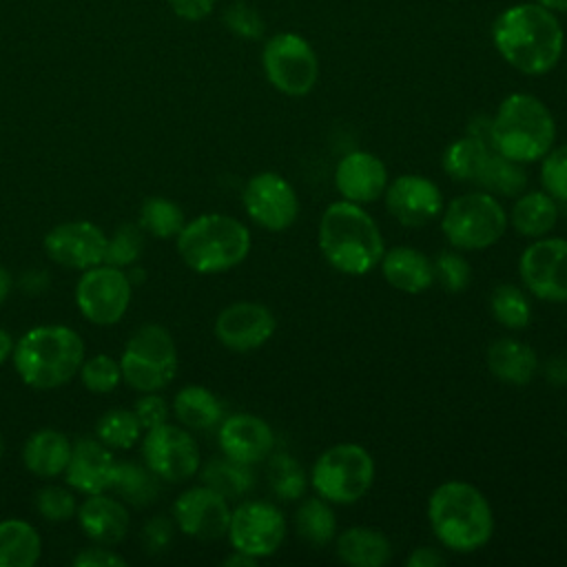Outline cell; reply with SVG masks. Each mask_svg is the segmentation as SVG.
I'll return each instance as SVG.
<instances>
[{
  "label": "cell",
  "instance_id": "d6986e66",
  "mask_svg": "<svg viewBox=\"0 0 567 567\" xmlns=\"http://www.w3.org/2000/svg\"><path fill=\"white\" fill-rule=\"evenodd\" d=\"M106 235L93 221H64L44 237L47 257L64 268L86 270L104 261Z\"/></svg>",
  "mask_w": 567,
  "mask_h": 567
},
{
  "label": "cell",
  "instance_id": "6da1fadb",
  "mask_svg": "<svg viewBox=\"0 0 567 567\" xmlns=\"http://www.w3.org/2000/svg\"><path fill=\"white\" fill-rule=\"evenodd\" d=\"M492 40L507 64L527 75H543L558 64L565 35L547 7L523 2L494 20Z\"/></svg>",
  "mask_w": 567,
  "mask_h": 567
},
{
  "label": "cell",
  "instance_id": "8d00e7d4",
  "mask_svg": "<svg viewBox=\"0 0 567 567\" xmlns=\"http://www.w3.org/2000/svg\"><path fill=\"white\" fill-rule=\"evenodd\" d=\"M95 434L111 450H128L140 441L142 425L133 410L113 408L97 419Z\"/></svg>",
  "mask_w": 567,
  "mask_h": 567
},
{
  "label": "cell",
  "instance_id": "f6af8a7d",
  "mask_svg": "<svg viewBox=\"0 0 567 567\" xmlns=\"http://www.w3.org/2000/svg\"><path fill=\"white\" fill-rule=\"evenodd\" d=\"M224 24L228 27V31H233L239 38H248V40H257L264 35V20L257 13L255 7H250L248 2H233L226 11H224Z\"/></svg>",
  "mask_w": 567,
  "mask_h": 567
},
{
  "label": "cell",
  "instance_id": "f546056e",
  "mask_svg": "<svg viewBox=\"0 0 567 567\" xmlns=\"http://www.w3.org/2000/svg\"><path fill=\"white\" fill-rule=\"evenodd\" d=\"M42 554L35 527L20 518L0 520V567H31Z\"/></svg>",
  "mask_w": 567,
  "mask_h": 567
},
{
  "label": "cell",
  "instance_id": "11a10c76",
  "mask_svg": "<svg viewBox=\"0 0 567 567\" xmlns=\"http://www.w3.org/2000/svg\"><path fill=\"white\" fill-rule=\"evenodd\" d=\"M11 275H9V270L7 268H2L0 266V306L7 301V297H9V292H11Z\"/></svg>",
  "mask_w": 567,
  "mask_h": 567
},
{
  "label": "cell",
  "instance_id": "74e56055",
  "mask_svg": "<svg viewBox=\"0 0 567 567\" xmlns=\"http://www.w3.org/2000/svg\"><path fill=\"white\" fill-rule=\"evenodd\" d=\"M489 310H492L494 319L509 330H520L532 319V303H529L527 295L518 286H512V284H498L492 290Z\"/></svg>",
  "mask_w": 567,
  "mask_h": 567
},
{
  "label": "cell",
  "instance_id": "7dc6e473",
  "mask_svg": "<svg viewBox=\"0 0 567 567\" xmlns=\"http://www.w3.org/2000/svg\"><path fill=\"white\" fill-rule=\"evenodd\" d=\"M142 543L146 545L148 551H164L173 538V525L168 523V518L164 516H155L151 518L144 529H142Z\"/></svg>",
  "mask_w": 567,
  "mask_h": 567
},
{
  "label": "cell",
  "instance_id": "3957f363",
  "mask_svg": "<svg viewBox=\"0 0 567 567\" xmlns=\"http://www.w3.org/2000/svg\"><path fill=\"white\" fill-rule=\"evenodd\" d=\"M427 523L436 540L458 554L481 549L494 534L492 505L467 481H445L434 487L427 498Z\"/></svg>",
  "mask_w": 567,
  "mask_h": 567
},
{
  "label": "cell",
  "instance_id": "1f68e13d",
  "mask_svg": "<svg viewBox=\"0 0 567 567\" xmlns=\"http://www.w3.org/2000/svg\"><path fill=\"white\" fill-rule=\"evenodd\" d=\"M109 489H113L122 503L146 507L159 494V476H155L146 465L142 467L131 461L115 463Z\"/></svg>",
  "mask_w": 567,
  "mask_h": 567
},
{
  "label": "cell",
  "instance_id": "8992f818",
  "mask_svg": "<svg viewBox=\"0 0 567 567\" xmlns=\"http://www.w3.org/2000/svg\"><path fill=\"white\" fill-rule=\"evenodd\" d=\"M250 244L246 224L224 213H204L186 221L177 235L182 261L199 275L233 270L248 257Z\"/></svg>",
  "mask_w": 567,
  "mask_h": 567
},
{
  "label": "cell",
  "instance_id": "e0dca14e",
  "mask_svg": "<svg viewBox=\"0 0 567 567\" xmlns=\"http://www.w3.org/2000/svg\"><path fill=\"white\" fill-rule=\"evenodd\" d=\"M230 512L228 498L204 483L182 492L173 503V518L179 532L197 540H217L226 536Z\"/></svg>",
  "mask_w": 567,
  "mask_h": 567
},
{
  "label": "cell",
  "instance_id": "4dcf8cb0",
  "mask_svg": "<svg viewBox=\"0 0 567 567\" xmlns=\"http://www.w3.org/2000/svg\"><path fill=\"white\" fill-rule=\"evenodd\" d=\"M492 146L487 140L476 135H463L454 140L443 153V171L456 182H472L476 184Z\"/></svg>",
  "mask_w": 567,
  "mask_h": 567
},
{
  "label": "cell",
  "instance_id": "f907efd6",
  "mask_svg": "<svg viewBox=\"0 0 567 567\" xmlns=\"http://www.w3.org/2000/svg\"><path fill=\"white\" fill-rule=\"evenodd\" d=\"M445 563V556L434 547H416L410 551L405 565L408 567H439Z\"/></svg>",
  "mask_w": 567,
  "mask_h": 567
},
{
  "label": "cell",
  "instance_id": "83f0119b",
  "mask_svg": "<svg viewBox=\"0 0 567 567\" xmlns=\"http://www.w3.org/2000/svg\"><path fill=\"white\" fill-rule=\"evenodd\" d=\"M514 230L523 237H545L558 224V202L545 190L520 193L507 217Z\"/></svg>",
  "mask_w": 567,
  "mask_h": 567
},
{
  "label": "cell",
  "instance_id": "7bdbcfd3",
  "mask_svg": "<svg viewBox=\"0 0 567 567\" xmlns=\"http://www.w3.org/2000/svg\"><path fill=\"white\" fill-rule=\"evenodd\" d=\"M270 485L279 498H299L306 489V474L288 456H275L270 465Z\"/></svg>",
  "mask_w": 567,
  "mask_h": 567
},
{
  "label": "cell",
  "instance_id": "836d02e7",
  "mask_svg": "<svg viewBox=\"0 0 567 567\" xmlns=\"http://www.w3.org/2000/svg\"><path fill=\"white\" fill-rule=\"evenodd\" d=\"M476 184L492 193V195H503V197H518L525 186H527V173L523 168V164L503 157L501 153H496L492 148Z\"/></svg>",
  "mask_w": 567,
  "mask_h": 567
},
{
  "label": "cell",
  "instance_id": "44dd1931",
  "mask_svg": "<svg viewBox=\"0 0 567 567\" xmlns=\"http://www.w3.org/2000/svg\"><path fill=\"white\" fill-rule=\"evenodd\" d=\"M334 186L339 195L354 204H372L383 197L388 186V168L381 157L370 151L346 153L334 168Z\"/></svg>",
  "mask_w": 567,
  "mask_h": 567
},
{
  "label": "cell",
  "instance_id": "5bb4252c",
  "mask_svg": "<svg viewBox=\"0 0 567 567\" xmlns=\"http://www.w3.org/2000/svg\"><path fill=\"white\" fill-rule=\"evenodd\" d=\"M246 215L264 230L281 233L290 228L299 215V197L295 186L275 171L255 173L241 193Z\"/></svg>",
  "mask_w": 567,
  "mask_h": 567
},
{
  "label": "cell",
  "instance_id": "d4e9b609",
  "mask_svg": "<svg viewBox=\"0 0 567 567\" xmlns=\"http://www.w3.org/2000/svg\"><path fill=\"white\" fill-rule=\"evenodd\" d=\"M487 368L489 372L509 385H525L538 372L536 350L514 337H501L487 348Z\"/></svg>",
  "mask_w": 567,
  "mask_h": 567
},
{
  "label": "cell",
  "instance_id": "f1b7e54d",
  "mask_svg": "<svg viewBox=\"0 0 567 567\" xmlns=\"http://www.w3.org/2000/svg\"><path fill=\"white\" fill-rule=\"evenodd\" d=\"M173 414L186 430H210L221 423V401L204 385H184L173 399Z\"/></svg>",
  "mask_w": 567,
  "mask_h": 567
},
{
  "label": "cell",
  "instance_id": "ffe728a7",
  "mask_svg": "<svg viewBox=\"0 0 567 567\" xmlns=\"http://www.w3.org/2000/svg\"><path fill=\"white\" fill-rule=\"evenodd\" d=\"M217 441L221 454L246 465H255L270 456L275 447V432L268 421L257 414H233L219 423Z\"/></svg>",
  "mask_w": 567,
  "mask_h": 567
},
{
  "label": "cell",
  "instance_id": "60d3db41",
  "mask_svg": "<svg viewBox=\"0 0 567 567\" xmlns=\"http://www.w3.org/2000/svg\"><path fill=\"white\" fill-rule=\"evenodd\" d=\"M540 159L543 190L556 202H567V144L551 146Z\"/></svg>",
  "mask_w": 567,
  "mask_h": 567
},
{
  "label": "cell",
  "instance_id": "30bf717a",
  "mask_svg": "<svg viewBox=\"0 0 567 567\" xmlns=\"http://www.w3.org/2000/svg\"><path fill=\"white\" fill-rule=\"evenodd\" d=\"M261 62L268 82L284 95L303 97L317 84V53L310 42L297 33L272 35L264 47Z\"/></svg>",
  "mask_w": 567,
  "mask_h": 567
},
{
  "label": "cell",
  "instance_id": "bcb514c9",
  "mask_svg": "<svg viewBox=\"0 0 567 567\" xmlns=\"http://www.w3.org/2000/svg\"><path fill=\"white\" fill-rule=\"evenodd\" d=\"M133 412H135L142 430H151L155 425L166 423L168 403L157 392H142V396L133 405Z\"/></svg>",
  "mask_w": 567,
  "mask_h": 567
},
{
  "label": "cell",
  "instance_id": "4fadbf2b",
  "mask_svg": "<svg viewBox=\"0 0 567 567\" xmlns=\"http://www.w3.org/2000/svg\"><path fill=\"white\" fill-rule=\"evenodd\" d=\"M286 516L268 501H244L230 512L228 540L233 549L252 558L272 556L286 538Z\"/></svg>",
  "mask_w": 567,
  "mask_h": 567
},
{
  "label": "cell",
  "instance_id": "9f6ffc18",
  "mask_svg": "<svg viewBox=\"0 0 567 567\" xmlns=\"http://www.w3.org/2000/svg\"><path fill=\"white\" fill-rule=\"evenodd\" d=\"M538 4L547 7V9H558V11H567V0H536Z\"/></svg>",
  "mask_w": 567,
  "mask_h": 567
},
{
  "label": "cell",
  "instance_id": "52a82bcc",
  "mask_svg": "<svg viewBox=\"0 0 567 567\" xmlns=\"http://www.w3.org/2000/svg\"><path fill=\"white\" fill-rule=\"evenodd\" d=\"M374 481V458L359 443H337L323 450L310 470V485L328 503L352 505Z\"/></svg>",
  "mask_w": 567,
  "mask_h": 567
},
{
  "label": "cell",
  "instance_id": "816d5d0a",
  "mask_svg": "<svg viewBox=\"0 0 567 567\" xmlns=\"http://www.w3.org/2000/svg\"><path fill=\"white\" fill-rule=\"evenodd\" d=\"M22 288L27 290V292H31V295H38L40 290H44L47 288V275L44 272H27L24 275V279H22Z\"/></svg>",
  "mask_w": 567,
  "mask_h": 567
},
{
  "label": "cell",
  "instance_id": "6f0895ef",
  "mask_svg": "<svg viewBox=\"0 0 567 567\" xmlns=\"http://www.w3.org/2000/svg\"><path fill=\"white\" fill-rule=\"evenodd\" d=\"M0 456H2V436H0Z\"/></svg>",
  "mask_w": 567,
  "mask_h": 567
},
{
  "label": "cell",
  "instance_id": "7402d4cb",
  "mask_svg": "<svg viewBox=\"0 0 567 567\" xmlns=\"http://www.w3.org/2000/svg\"><path fill=\"white\" fill-rule=\"evenodd\" d=\"M115 458L111 447L97 439H80L71 445V456L64 467L66 483L82 494H100L109 489Z\"/></svg>",
  "mask_w": 567,
  "mask_h": 567
},
{
  "label": "cell",
  "instance_id": "5b68a950",
  "mask_svg": "<svg viewBox=\"0 0 567 567\" xmlns=\"http://www.w3.org/2000/svg\"><path fill=\"white\" fill-rule=\"evenodd\" d=\"M554 142V115L545 102L529 93L507 95L489 120V146L518 164L540 159Z\"/></svg>",
  "mask_w": 567,
  "mask_h": 567
},
{
  "label": "cell",
  "instance_id": "484cf974",
  "mask_svg": "<svg viewBox=\"0 0 567 567\" xmlns=\"http://www.w3.org/2000/svg\"><path fill=\"white\" fill-rule=\"evenodd\" d=\"M334 551L350 567H381L392 558V543L377 527L354 525L337 536Z\"/></svg>",
  "mask_w": 567,
  "mask_h": 567
},
{
  "label": "cell",
  "instance_id": "4316f807",
  "mask_svg": "<svg viewBox=\"0 0 567 567\" xmlns=\"http://www.w3.org/2000/svg\"><path fill=\"white\" fill-rule=\"evenodd\" d=\"M69 456H71V441L66 439V434L53 427H42L33 432L24 441V450H22L24 467L40 478H53L58 474H64Z\"/></svg>",
  "mask_w": 567,
  "mask_h": 567
},
{
  "label": "cell",
  "instance_id": "e575fe53",
  "mask_svg": "<svg viewBox=\"0 0 567 567\" xmlns=\"http://www.w3.org/2000/svg\"><path fill=\"white\" fill-rule=\"evenodd\" d=\"M297 534L310 545H326L334 538L337 518L328 501L321 496L306 498L295 514Z\"/></svg>",
  "mask_w": 567,
  "mask_h": 567
},
{
  "label": "cell",
  "instance_id": "681fc988",
  "mask_svg": "<svg viewBox=\"0 0 567 567\" xmlns=\"http://www.w3.org/2000/svg\"><path fill=\"white\" fill-rule=\"evenodd\" d=\"M168 7L184 20H202L213 11L215 0H168Z\"/></svg>",
  "mask_w": 567,
  "mask_h": 567
},
{
  "label": "cell",
  "instance_id": "8fae6325",
  "mask_svg": "<svg viewBox=\"0 0 567 567\" xmlns=\"http://www.w3.org/2000/svg\"><path fill=\"white\" fill-rule=\"evenodd\" d=\"M133 284L117 266L97 264L82 270L75 286V303L84 319L95 326H113L128 310Z\"/></svg>",
  "mask_w": 567,
  "mask_h": 567
},
{
  "label": "cell",
  "instance_id": "ab89813d",
  "mask_svg": "<svg viewBox=\"0 0 567 567\" xmlns=\"http://www.w3.org/2000/svg\"><path fill=\"white\" fill-rule=\"evenodd\" d=\"M78 374H80L84 388L93 394H109L122 381L120 361H115L109 354H93V357L84 359Z\"/></svg>",
  "mask_w": 567,
  "mask_h": 567
},
{
  "label": "cell",
  "instance_id": "9a60e30c",
  "mask_svg": "<svg viewBox=\"0 0 567 567\" xmlns=\"http://www.w3.org/2000/svg\"><path fill=\"white\" fill-rule=\"evenodd\" d=\"M518 275L536 299L567 301V239H534L518 259Z\"/></svg>",
  "mask_w": 567,
  "mask_h": 567
},
{
  "label": "cell",
  "instance_id": "ba28073f",
  "mask_svg": "<svg viewBox=\"0 0 567 567\" xmlns=\"http://www.w3.org/2000/svg\"><path fill=\"white\" fill-rule=\"evenodd\" d=\"M441 230L452 248L483 250L505 235L507 213L487 190L465 193L443 206Z\"/></svg>",
  "mask_w": 567,
  "mask_h": 567
},
{
  "label": "cell",
  "instance_id": "ac0fdd59",
  "mask_svg": "<svg viewBox=\"0 0 567 567\" xmlns=\"http://www.w3.org/2000/svg\"><path fill=\"white\" fill-rule=\"evenodd\" d=\"M277 319L268 306L257 301L228 303L215 319L217 341L235 352H250L270 341Z\"/></svg>",
  "mask_w": 567,
  "mask_h": 567
},
{
  "label": "cell",
  "instance_id": "7a4b0ae2",
  "mask_svg": "<svg viewBox=\"0 0 567 567\" xmlns=\"http://www.w3.org/2000/svg\"><path fill=\"white\" fill-rule=\"evenodd\" d=\"M323 259L339 272L361 277L381 264L383 235L361 204L339 199L326 206L317 228Z\"/></svg>",
  "mask_w": 567,
  "mask_h": 567
},
{
  "label": "cell",
  "instance_id": "cb8c5ba5",
  "mask_svg": "<svg viewBox=\"0 0 567 567\" xmlns=\"http://www.w3.org/2000/svg\"><path fill=\"white\" fill-rule=\"evenodd\" d=\"M385 281L408 295H419L434 284V264L414 246H394L381 257Z\"/></svg>",
  "mask_w": 567,
  "mask_h": 567
},
{
  "label": "cell",
  "instance_id": "7c38bea8",
  "mask_svg": "<svg viewBox=\"0 0 567 567\" xmlns=\"http://www.w3.org/2000/svg\"><path fill=\"white\" fill-rule=\"evenodd\" d=\"M144 465L168 483H182L199 472V447L184 425L162 423L146 430L142 441Z\"/></svg>",
  "mask_w": 567,
  "mask_h": 567
},
{
  "label": "cell",
  "instance_id": "2e32d148",
  "mask_svg": "<svg viewBox=\"0 0 567 567\" xmlns=\"http://www.w3.org/2000/svg\"><path fill=\"white\" fill-rule=\"evenodd\" d=\"M383 202L390 217L408 228L425 226L443 213L441 188L430 177L416 173H403L388 182Z\"/></svg>",
  "mask_w": 567,
  "mask_h": 567
},
{
  "label": "cell",
  "instance_id": "f5cc1de1",
  "mask_svg": "<svg viewBox=\"0 0 567 567\" xmlns=\"http://www.w3.org/2000/svg\"><path fill=\"white\" fill-rule=\"evenodd\" d=\"M13 346H16V343H13L11 334L0 328V363H4V361L13 354Z\"/></svg>",
  "mask_w": 567,
  "mask_h": 567
},
{
  "label": "cell",
  "instance_id": "603a6c76",
  "mask_svg": "<svg viewBox=\"0 0 567 567\" xmlns=\"http://www.w3.org/2000/svg\"><path fill=\"white\" fill-rule=\"evenodd\" d=\"M78 523L82 532L97 545H117L128 532V512L120 498L86 494L78 507Z\"/></svg>",
  "mask_w": 567,
  "mask_h": 567
},
{
  "label": "cell",
  "instance_id": "9c48e42d",
  "mask_svg": "<svg viewBox=\"0 0 567 567\" xmlns=\"http://www.w3.org/2000/svg\"><path fill=\"white\" fill-rule=\"evenodd\" d=\"M122 379L137 392L166 388L177 372V346L159 323L137 328L120 357Z\"/></svg>",
  "mask_w": 567,
  "mask_h": 567
},
{
  "label": "cell",
  "instance_id": "f35d334b",
  "mask_svg": "<svg viewBox=\"0 0 567 567\" xmlns=\"http://www.w3.org/2000/svg\"><path fill=\"white\" fill-rule=\"evenodd\" d=\"M144 252V230L140 224H122L111 237H106L104 261L109 266H133Z\"/></svg>",
  "mask_w": 567,
  "mask_h": 567
},
{
  "label": "cell",
  "instance_id": "ee69618b",
  "mask_svg": "<svg viewBox=\"0 0 567 567\" xmlns=\"http://www.w3.org/2000/svg\"><path fill=\"white\" fill-rule=\"evenodd\" d=\"M35 507L40 512L42 518L53 520V523H62L69 520L71 516H75L78 512V503L75 496L66 489V487H58V485H47L35 494Z\"/></svg>",
  "mask_w": 567,
  "mask_h": 567
},
{
  "label": "cell",
  "instance_id": "c3c4849f",
  "mask_svg": "<svg viewBox=\"0 0 567 567\" xmlns=\"http://www.w3.org/2000/svg\"><path fill=\"white\" fill-rule=\"evenodd\" d=\"M73 565L75 567H124L126 560L117 556L113 549H106V545H95V547L82 549L73 558Z\"/></svg>",
  "mask_w": 567,
  "mask_h": 567
},
{
  "label": "cell",
  "instance_id": "d6a6232c",
  "mask_svg": "<svg viewBox=\"0 0 567 567\" xmlns=\"http://www.w3.org/2000/svg\"><path fill=\"white\" fill-rule=\"evenodd\" d=\"M202 483L213 487L215 492H219L226 498H237L252 489L255 474H252L250 465L228 458L224 454V456H215V458L206 461V465L202 467Z\"/></svg>",
  "mask_w": 567,
  "mask_h": 567
},
{
  "label": "cell",
  "instance_id": "277c9868",
  "mask_svg": "<svg viewBox=\"0 0 567 567\" xmlns=\"http://www.w3.org/2000/svg\"><path fill=\"white\" fill-rule=\"evenodd\" d=\"M13 365L33 390H55L69 383L84 361V341L69 326H35L13 346Z\"/></svg>",
  "mask_w": 567,
  "mask_h": 567
},
{
  "label": "cell",
  "instance_id": "b9f144b4",
  "mask_svg": "<svg viewBox=\"0 0 567 567\" xmlns=\"http://www.w3.org/2000/svg\"><path fill=\"white\" fill-rule=\"evenodd\" d=\"M432 264H434V281H439V286L443 290L461 292L467 288V284L472 279V270L463 255H458L454 250H443L436 255V259Z\"/></svg>",
  "mask_w": 567,
  "mask_h": 567
},
{
  "label": "cell",
  "instance_id": "db71d44e",
  "mask_svg": "<svg viewBox=\"0 0 567 567\" xmlns=\"http://www.w3.org/2000/svg\"><path fill=\"white\" fill-rule=\"evenodd\" d=\"M257 563V558H252V556H248V554H244V551H237V549H233V554L224 560V565H230V567H237V565H255Z\"/></svg>",
  "mask_w": 567,
  "mask_h": 567
},
{
  "label": "cell",
  "instance_id": "d590c367",
  "mask_svg": "<svg viewBox=\"0 0 567 567\" xmlns=\"http://www.w3.org/2000/svg\"><path fill=\"white\" fill-rule=\"evenodd\" d=\"M184 224H186L184 210L166 197H159V195L148 197L140 208V226L144 233L153 237H159V239L177 237Z\"/></svg>",
  "mask_w": 567,
  "mask_h": 567
}]
</instances>
